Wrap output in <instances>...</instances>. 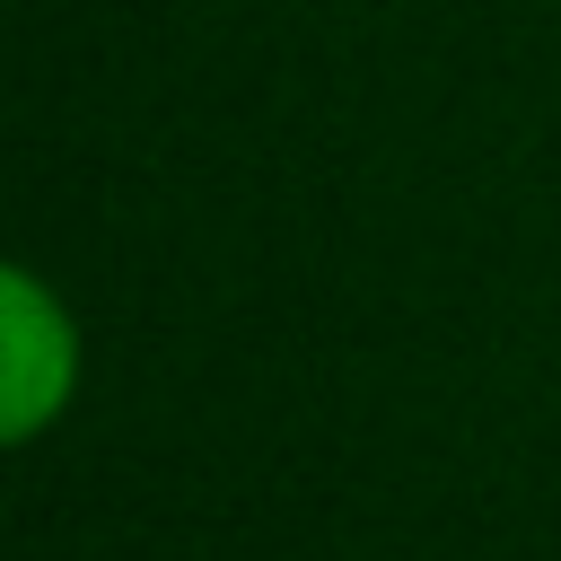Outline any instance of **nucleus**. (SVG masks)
<instances>
[{"label":"nucleus","mask_w":561,"mask_h":561,"mask_svg":"<svg viewBox=\"0 0 561 561\" xmlns=\"http://www.w3.org/2000/svg\"><path fill=\"white\" fill-rule=\"evenodd\" d=\"M79 394V324L44 289V272H0V438L35 447Z\"/></svg>","instance_id":"1"}]
</instances>
